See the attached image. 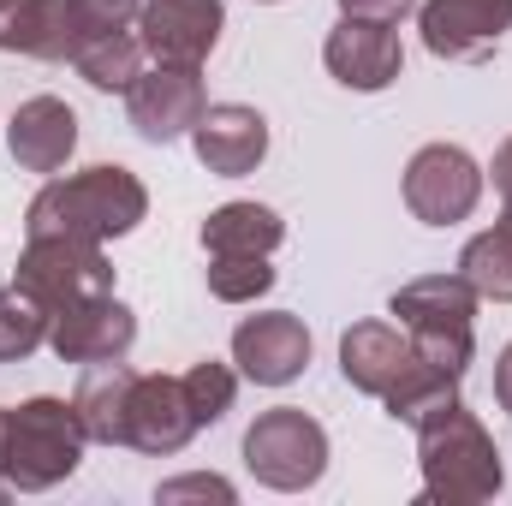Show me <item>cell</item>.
Instances as JSON below:
<instances>
[{"mask_svg": "<svg viewBox=\"0 0 512 506\" xmlns=\"http://www.w3.org/2000/svg\"><path fill=\"white\" fill-rule=\"evenodd\" d=\"M6 143H12V161L24 173H60L78 149V114L60 96H30V102H18Z\"/></svg>", "mask_w": 512, "mask_h": 506, "instance_id": "obj_17", "label": "cell"}, {"mask_svg": "<svg viewBox=\"0 0 512 506\" xmlns=\"http://www.w3.org/2000/svg\"><path fill=\"white\" fill-rule=\"evenodd\" d=\"M72 66L84 72V84L96 90H131L137 72H143V36L137 30H114V36H96L72 54Z\"/></svg>", "mask_w": 512, "mask_h": 506, "instance_id": "obj_21", "label": "cell"}, {"mask_svg": "<svg viewBox=\"0 0 512 506\" xmlns=\"http://www.w3.org/2000/svg\"><path fill=\"white\" fill-rule=\"evenodd\" d=\"M149 215V191L131 167H84L66 179H48L30 209H24V233H72V239H120Z\"/></svg>", "mask_w": 512, "mask_h": 506, "instance_id": "obj_1", "label": "cell"}, {"mask_svg": "<svg viewBox=\"0 0 512 506\" xmlns=\"http://www.w3.org/2000/svg\"><path fill=\"white\" fill-rule=\"evenodd\" d=\"M399 316V328L411 334L417 358H429L435 370L447 376H465L471 370V352H477V292L465 274H423V280H405L387 304Z\"/></svg>", "mask_w": 512, "mask_h": 506, "instance_id": "obj_3", "label": "cell"}, {"mask_svg": "<svg viewBox=\"0 0 512 506\" xmlns=\"http://www.w3.org/2000/svg\"><path fill=\"white\" fill-rule=\"evenodd\" d=\"M501 233H507V239H512V203H507V215H501Z\"/></svg>", "mask_w": 512, "mask_h": 506, "instance_id": "obj_33", "label": "cell"}, {"mask_svg": "<svg viewBox=\"0 0 512 506\" xmlns=\"http://www.w3.org/2000/svg\"><path fill=\"white\" fill-rule=\"evenodd\" d=\"M286 239V221L268 203H221L203 221V251L209 256H274Z\"/></svg>", "mask_w": 512, "mask_h": 506, "instance_id": "obj_20", "label": "cell"}, {"mask_svg": "<svg viewBox=\"0 0 512 506\" xmlns=\"http://www.w3.org/2000/svg\"><path fill=\"white\" fill-rule=\"evenodd\" d=\"M483 197V167L459 143H423L405 167V209L423 227H453L477 209Z\"/></svg>", "mask_w": 512, "mask_h": 506, "instance_id": "obj_7", "label": "cell"}, {"mask_svg": "<svg viewBox=\"0 0 512 506\" xmlns=\"http://www.w3.org/2000/svg\"><path fill=\"white\" fill-rule=\"evenodd\" d=\"M66 6H72V54H78V48L96 42V36L131 30L143 0H66Z\"/></svg>", "mask_w": 512, "mask_h": 506, "instance_id": "obj_27", "label": "cell"}, {"mask_svg": "<svg viewBox=\"0 0 512 506\" xmlns=\"http://www.w3.org/2000/svg\"><path fill=\"white\" fill-rule=\"evenodd\" d=\"M233 364L256 387H286L310 364V328L292 310H262L233 328Z\"/></svg>", "mask_w": 512, "mask_h": 506, "instance_id": "obj_12", "label": "cell"}, {"mask_svg": "<svg viewBox=\"0 0 512 506\" xmlns=\"http://www.w3.org/2000/svg\"><path fill=\"white\" fill-rule=\"evenodd\" d=\"M411 364H417V346L393 322H358L340 340V376L358 393H370V399H387L399 381L411 376Z\"/></svg>", "mask_w": 512, "mask_h": 506, "instance_id": "obj_16", "label": "cell"}, {"mask_svg": "<svg viewBox=\"0 0 512 506\" xmlns=\"http://www.w3.org/2000/svg\"><path fill=\"white\" fill-rule=\"evenodd\" d=\"M489 179H495V191L512 203V137L495 149V161H489Z\"/></svg>", "mask_w": 512, "mask_h": 506, "instance_id": "obj_31", "label": "cell"}, {"mask_svg": "<svg viewBox=\"0 0 512 506\" xmlns=\"http://www.w3.org/2000/svg\"><path fill=\"white\" fill-rule=\"evenodd\" d=\"M179 381H185V405H191L197 429H209V423H221V417L233 411V393H239V376H233L227 364L203 358V364H191V370H185Z\"/></svg>", "mask_w": 512, "mask_h": 506, "instance_id": "obj_25", "label": "cell"}, {"mask_svg": "<svg viewBox=\"0 0 512 506\" xmlns=\"http://www.w3.org/2000/svg\"><path fill=\"white\" fill-rule=\"evenodd\" d=\"M137 340V316L114 292L102 298H84V304H66L48 316V346L60 364H120Z\"/></svg>", "mask_w": 512, "mask_h": 506, "instance_id": "obj_10", "label": "cell"}, {"mask_svg": "<svg viewBox=\"0 0 512 506\" xmlns=\"http://www.w3.org/2000/svg\"><path fill=\"white\" fill-rule=\"evenodd\" d=\"M262 6H274V0H262Z\"/></svg>", "mask_w": 512, "mask_h": 506, "instance_id": "obj_34", "label": "cell"}, {"mask_svg": "<svg viewBox=\"0 0 512 506\" xmlns=\"http://www.w3.org/2000/svg\"><path fill=\"white\" fill-rule=\"evenodd\" d=\"M191 149H197V161L209 173L245 179V173L262 167V155H268V120L256 108H245V102H209L203 120L191 126Z\"/></svg>", "mask_w": 512, "mask_h": 506, "instance_id": "obj_15", "label": "cell"}, {"mask_svg": "<svg viewBox=\"0 0 512 506\" xmlns=\"http://www.w3.org/2000/svg\"><path fill=\"white\" fill-rule=\"evenodd\" d=\"M36 346H48V310L24 286H0V364H24Z\"/></svg>", "mask_w": 512, "mask_h": 506, "instance_id": "obj_23", "label": "cell"}, {"mask_svg": "<svg viewBox=\"0 0 512 506\" xmlns=\"http://www.w3.org/2000/svg\"><path fill=\"white\" fill-rule=\"evenodd\" d=\"M417 30L435 60H489L512 30V0H423Z\"/></svg>", "mask_w": 512, "mask_h": 506, "instance_id": "obj_11", "label": "cell"}, {"mask_svg": "<svg viewBox=\"0 0 512 506\" xmlns=\"http://www.w3.org/2000/svg\"><path fill=\"white\" fill-rule=\"evenodd\" d=\"M417 459H423V501L429 506H477L507 489L501 447L459 399L417 423Z\"/></svg>", "mask_w": 512, "mask_h": 506, "instance_id": "obj_2", "label": "cell"}, {"mask_svg": "<svg viewBox=\"0 0 512 506\" xmlns=\"http://www.w3.org/2000/svg\"><path fill=\"white\" fill-rule=\"evenodd\" d=\"M155 501H233V483L227 477H203V471H191V477H173V483H161L155 489Z\"/></svg>", "mask_w": 512, "mask_h": 506, "instance_id": "obj_28", "label": "cell"}, {"mask_svg": "<svg viewBox=\"0 0 512 506\" xmlns=\"http://www.w3.org/2000/svg\"><path fill=\"white\" fill-rule=\"evenodd\" d=\"M459 274L471 280L477 298H495V304H512V239L495 227V233H477L465 251H459Z\"/></svg>", "mask_w": 512, "mask_h": 506, "instance_id": "obj_24", "label": "cell"}, {"mask_svg": "<svg viewBox=\"0 0 512 506\" xmlns=\"http://www.w3.org/2000/svg\"><path fill=\"white\" fill-rule=\"evenodd\" d=\"M0 54L72 60V6L66 0H0Z\"/></svg>", "mask_w": 512, "mask_h": 506, "instance_id": "obj_18", "label": "cell"}, {"mask_svg": "<svg viewBox=\"0 0 512 506\" xmlns=\"http://www.w3.org/2000/svg\"><path fill=\"white\" fill-rule=\"evenodd\" d=\"M131 381L137 376H131L126 364H90V370H84L78 393H72V411H78V423H84L90 441H102V447H126Z\"/></svg>", "mask_w": 512, "mask_h": 506, "instance_id": "obj_19", "label": "cell"}, {"mask_svg": "<svg viewBox=\"0 0 512 506\" xmlns=\"http://www.w3.org/2000/svg\"><path fill=\"white\" fill-rule=\"evenodd\" d=\"M495 399H501V411L512 417V340L501 346V358H495Z\"/></svg>", "mask_w": 512, "mask_h": 506, "instance_id": "obj_30", "label": "cell"}, {"mask_svg": "<svg viewBox=\"0 0 512 506\" xmlns=\"http://www.w3.org/2000/svg\"><path fill=\"white\" fill-rule=\"evenodd\" d=\"M6 435H12V411L0 405V465H6Z\"/></svg>", "mask_w": 512, "mask_h": 506, "instance_id": "obj_32", "label": "cell"}, {"mask_svg": "<svg viewBox=\"0 0 512 506\" xmlns=\"http://www.w3.org/2000/svg\"><path fill=\"white\" fill-rule=\"evenodd\" d=\"M322 60L328 72L346 84V90H364L376 96L387 90L399 72H405V48H399V30L393 24H370V18H340L322 42Z\"/></svg>", "mask_w": 512, "mask_h": 506, "instance_id": "obj_13", "label": "cell"}, {"mask_svg": "<svg viewBox=\"0 0 512 506\" xmlns=\"http://www.w3.org/2000/svg\"><path fill=\"white\" fill-rule=\"evenodd\" d=\"M203 108H209L203 78L185 72V66H149V72H137V84L126 90V120L143 143L191 137V126L203 120Z\"/></svg>", "mask_w": 512, "mask_h": 506, "instance_id": "obj_9", "label": "cell"}, {"mask_svg": "<svg viewBox=\"0 0 512 506\" xmlns=\"http://www.w3.org/2000/svg\"><path fill=\"white\" fill-rule=\"evenodd\" d=\"M245 471L262 489H280V495H298V489L322 483V471H328V429L310 411H298V405L262 411L245 429Z\"/></svg>", "mask_w": 512, "mask_h": 506, "instance_id": "obj_5", "label": "cell"}, {"mask_svg": "<svg viewBox=\"0 0 512 506\" xmlns=\"http://www.w3.org/2000/svg\"><path fill=\"white\" fill-rule=\"evenodd\" d=\"M221 30H227V6L221 0H143L137 6V36H143V54L155 66L197 72L215 54Z\"/></svg>", "mask_w": 512, "mask_h": 506, "instance_id": "obj_8", "label": "cell"}, {"mask_svg": "<svg viewBox=\"0 0 512 506\" xmlns=\"http://www.w3.org/2000/svg\"><path fill=\"white\" fill-rule=\"evenodd\" d=\"M274 286L268 256H209V292L221 304H251Z\"/></svg>", "mask_w": 512, "mask_h": 506, "instance_id": "obj_26", "label": "cell"}, {"mask_svg": "<svg viewBox=\"0 0 512 506\" xmlns=\"http://www.w3.org/2000/svg\"><path fill=\"white\" fill-rule=\"evenodd\" d=\"M346 18H370V24H399L405 12H417V0H340Z\"/></svg>", "mask_w": 512, "mask_h": 506, "instance_id": "obj_29", "label": "cell"}, {"mask_svg": "<svg viewBox=\"0 0 512 506\" xmlns=\"http://www.w3.org/2000/svg\"><path fill=\"white\" fill-rule=\"evenodd\" d=\"M197 435V417L185 405V381L179 376H137L131 381V405H126V447L173 459L185 453Z\"/></svg>", "mask_w": 512, "mask_h": 506, "instance_id": "obj_14", "label": "cell"}, {"mask_svg": "<svg viewBox=\"0 0 512 506\" xmlns=\"http://www.w3.org/2000/svg\"><path fill=\"white\" fill-rule=\"evenodd\" d=\"M453 399H459V376H447V370H435L429 358H417L411 376L399 381L382 405H387L393 423H411V429H417L429 411H441V405H453Z\"/></svg>", "mask_w": 512, "mask_h": 506, "instance_id": "obj_22", "label": "cell"}, {"mask_svg": "<svg viewBox=\"0 0 512 506\" xmlns=\"http://www.w3.org/2000/svg\"><path fill=\"white\" fill-rule=\"evenodd\" d=\"M48 316L66 310V304H84V298H102L114 292V262L102 256L96 239H72V233H30L24 256H18V280Z\"/></svg>", "mask_w": 512, "mask_h": 506, "instance_id": "obj_6", "label": "cell"}, {"mask_svg": "<svg viewBox=\"0 0 512 506\" xmlns=\"http://www.w3.org/2000/svg\"><path fill=\"white\" fill-rule=\"evenodd\" d=\"M84 423L66 399L54 393H36L12 411V435H6V465L0 477L18 489V495H42L54 483H66L78 465H84Z\"/></svg>", "mask_w": 512, "mask_h": 506, "instance_id": "obj_4", "label": "cell"}]
</instances>
